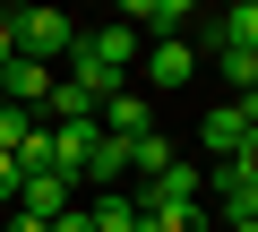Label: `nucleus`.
Returning a JSON list of instances; mask_svg holds the SVG:
<instances>
[{"label":"nucleus","mask_w":258,"mask_h":232,"mask_svg":"<svg viewBox=\"0 0 258 232\" xmlns=\"http://www.w3.org/2000/svg\"><path fill=\"white\" fill-rule=\"evenodd\" d=\"M129 69H138V35L129 26H78V52H69V86L103 112L120 86H129Z\"/></svg>","instance_id":"obj_1"},{"label":"nucleus","mask_w":258,"mask_h":232,"mask_svg":"<svg viewBox=\"0 0 258 232\" xmlns=\"http://www.w3.org/2000/svg\"><path fill=\"white\" fill-rule=\"evenodd\" d=\"M9 35H18V60H69L78 52V18L69 9H9Z\"/></svg>","instance_id":"obj_2"},{"label":"nucleus","mask_w":258,"mask_h":232,"mask_svg":"<svg viewBox=\"0 0 258 232\" xmlns=\"http://www.w3.org/2000/svg\"><path fill=\"white\" fill-rule=\"evenodd\" d=\"M249 129H258V121H249V112H241V103H215V112H207V121H198V146H207L215 164H232V155L249 146Z\"/></svg>","instance_id":"obj_3"},{"label":"nucleus","mask_w":258,"mask_h":232,"mask_svg":"<svg viewBox=\"0 0 258 232\" xmlns=\"http://www.w3.org/2000/svg\"><path fill=\"white\" fill-rule=\"evenodd\" d=\"M69 206H78V181H60V172H26V181H18V215L52 223V215H69Z\"/></svg>","instance_id":"obj_4"},{"label":"nucleus","mask_w":258,"mask_h":232,"mask_svg":"<svg viewBox=\"0 0 258 232\" xmlns=\"http://www.w3.org/2000/svg\"><path fill=\"white\" fill-rule=\"evenodd\" d=\"M103 138H120V146H138V138H155V103L120 86V95L103 103Z\"/></svg>","instance_id":"obj_5"},{"label":"nucleus","mask_w":258,"mask_h":232,"mask_svg":"<svg viewBox=\"0 0 258 232\" xmlns=\"http://www.w3.org/2000/svg\"><path fill=\"white\" fill-rule=\"evenodd\" d=\"M189 18H198L189 0H129V9H120V26H129V35L155 26V43H181V26H189Z\"/></svg>","instance_id":"obj_6"},{"label":"nucleus","mask_w":258,"mask_h":232,"mask_svg":"<svg viewBox=\"0 0 258 232\" xmlns=\"http://www.w3.org/2000/svg\"><path fill=\"white\" fill-rule=\"evenodd\" d=\"M207 198L224 206V223H241V215H258V172H232V164H215V172H207Z\"/></svg>","instance_id":"obj_7"},{"label":"nucleus","mask_w":258,"mask_h":232,"mask_svg":"<svg viewBox=\"0 0 258 232\" xmlns=\"http://www.w3.org/2000/svg\"><path fill=\"white\" fill-rule=\"evenodd\" d=\"M0 86H9V103L18 112H35V103H52V60H9V69H0Z\"/></svg>","instance_id":"obj_8"},{"label":"nucleus","mask_w":258,"mask_h":232,"mask_svg":"<svg viewBox=\"0 0 258 232\" xmlns=\"http://www.w3.org/2000/svg\"><path fill=\"white\" fill-rule=\"evenodd\" d=\"M138 198H181V206H207V172L172 155V164H164L155 181H138Z\"/></svg>","instance_id":"obj_9"},{"label":"nucleus","mask_w":258,"mask_h":232,"mask_svg":"<svg viewBox=\"0 0 258 232\" xmlns=\"http://www.w3.org/2000/svg\"><path fill=\"white\" fill-rule=\"evenodd\" d=\"M147 78L172 95V86H189L198 78V43H147Z\"/></svg>","instance_id":"obj_10"},{"label":"nucleus","mask_w":258,"mask_h":232,"mask_svg":"<svg viewBox=\"0 0 258 232\" xmlns=\"http://www.w3.org/2000/svg\"><path fill=\"white\" fill-rule=\"evenodd\" d=\"M120 172H129V146H120V138H103V129H95V146H86V181H95V189H112V181H120ZM86 181H78V189H86Z\"/></svg>","instance_id":"obj_11"},{"label":"nucleus","mask_w":258,"mask_h":232,"mask_svg":"<svg viewBox=\"0 0 258 232\" xmlns=\"http://www.w3.org/2000/svg\"><path fill=\"white\" fill-rule=\"evenodd\" d=\"M215 43H232V52H258V0H232V9L215 18Z\"/></svg>","instance_id":"obj_12"},{"label":"nucleus","mask_w":258,"mask_h":232,"mask_svg":"<svg viewBox=\"0 0 258 232\" xmlns=\"http://www.w3.org/2000/svg\"><path fill=\"white\" fill-rule=\"evenodd\" d=\"M86 223H95V232H138V198H120V189H103V198L86 206Z\"/></svg>","instance_id":"obj_13"},{"label":"nucleus","mask_w":258,"mask_h":232,"mask_svg":"<svg viewBox=\"0 0 258 232\" xmlns=\"http://www.w3.org/2000/svg\"><path fill=\"white\" fill-rule=\"evenodd\" d=\"M9 206H18V155L0 146V215H9Z\"/></svg>","instance_id":"obj_14"},{"label":"nucleus","mask_w":258,"mask_h":232,"mask_svg":"<svg viewBox=\"0 0 258 232\" xmlns=\"http://www.w3.org/2000/svg\"><path fill=\"white\" fill-rule=\"evenodd\" d=\"M52 232H95V223H86V206H69V215H52Z\"/></svg>","instance_id":"obj_15"},{"label":"nucleus","mask_w":258,"mask_h":232,"mask_svg":"<svg viewBox=\"0 0 258 232\" xmlns=\"http://www.w3.org/2000/svg\"><path fill=\"white\" fill-rule=\"evenodd\" d=\"M18 60V35H9V9H0V69Z\"/></svg>","instance_id":"obj_16"},{"label":"nucleus","mask_w":258,"mask_h":232,"mask_svg":"<svg viewBox=\"0 0 258 232\" xmlns=\"http://www.w3.org/2000/svg\"><path fill=\"white\" fill-rule=\"evenodd\" d=\"M0 232H52V223H35V215H18V206H9V223H0Z\"/></svg>","instance_id":"obj_17"},{"label":"nucleus","mask_w":258,"mask_h":232,"mask_svg":"<svg viewBox=\"0 0 258 232\" xmlns=\"http://www.w3.org/2000/svg\"><path fill=\"white\" fill-rule=\"evenodd\" d=\"M224 232H258V215H241V223H224Z\"/></svg>","instance_id":"obj_18"},{"label":"nucleus","mask_w":258,"mask_h":232,"mask_svg":"<svg viewBox=\"0 0 258 232\" xmlns=\"http://www.w3.org/2000/svg\"><path fill=\"white\" fill-rule=\"evenodd\" d=\"M0 112H9V86H0Z\"/></svg>","instance_id":"obj_19"}]
</instances>
